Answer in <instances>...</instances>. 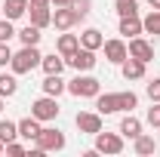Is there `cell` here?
Returning <instances> with one entry per match:
<instances>
[{"mask_svg":"<svg viewBox=\"0 0 160 157\" xmlns=\"http://www.w3.org/2000/svg\"><path fill=\"white\" fill-rule=\"evenodd\" d=\"M40 86H43V96H56V99H59L62 93H68V83L62 80V74H46V80H43Z\"/></svg>","mask_w":160,"mask_h":157,"instance_id":"cell-14","label":"cell"},{"mask_svg":"<svg viewBox=\"0 0 160 157\" xmlns=\"http://www.w3.org/2000/svg\"><path fill=\"white\" fill-rule=\"evenodd\" d=\"M28 6H52V0H28Z\"/></svg>","mask_w":160,"mask_h":157,"instance_id":"cell-35","label":"cell"},{"mask_svg":"<svg viewBox=\"0 0 160 157\" xmlns=\"http://www.w3.org/2000/svg\"><path fill=\"white\" fill-rule=\"evenodd\" d=\"M12 62V49H9V43H0V68H6Z\"/></svg>","mask_w":160,"mask_h":157,"instance_id":"cell-33","label":"cell"},{"mask_svg":"<svg viewBox=\"0 0 160 157\" xmlns=\"http://www.w3.org/2000/svg\"><path fill=\"white\" fill-rule=\"evenodd\" d=\"M80 49V34H62L56 40V53H59L62 59H68V56H74Z\"/></svg>","mask_w":160,"mask_h":157,"instance_id":"cell-13","label":"cell"},{"mask_svg":"<svg viewBox=\"0 0 160 157\" xmlns=\"http://www.w3.org/2000/svg\"><path fill=\"white\" fill-rule=\"evenodd\" d=\"M16 37V28H12V19H0V43H9V40Z\"/></svg>","mask_w":160,"mask_h":157,"instance_id":"cell-28","label":"cell"},{"mask_svg":"<svg viewBox=\"0 0 160 157\" xmlns=\"http://www.w3.org/2000/svg\"><path fill=\"white\" fill-rule=\"evenodd\" d=\"M154 148H157V145H154V139L145 136V133L132 139V151H136V154H142V157H145V154H154Z\"/></svg>","mask_w":160,"mask_h":157,"instance_id":"cell-23","label":"cell"},{"mask_svg":"<svg viewBox=\"0 0 160 157\" xmlns=\"http://www.w3.org/2000/svg\"><path fill=\"white\" fill-rule=\"evenodd\" d=\"M142 31H145V28H142L139 16H120V34H123V37H139Z\"/></svg>","mask_w":160,"mask_h":157,"instance_id":"cell-17","label":"cell"},{"mask_svg":"<svg viewBox=\"0 0 160 157\" xmlns=\"http://www.w3.org/2000/svg\"><path fill=\"white\" fill-rule=\"evenodd\" d=\"M96 111L99 114H117V111H123L120 108V93H105V96H96Z\"/></svg>","mask_w":160,"mask_h":157,"instance_id":"cell-11","label":"cell"},{"mask_svg":"<svg viewBox=\"0 0 160 157\" xmlns=\"http://www.w3.org/2000/svg\"><path fill=\"white\" fill-rule=\"evenodd\" d=\"M19 139V123H12V120H0V142L6 145V142H16Z\"/></svg>","mask_w":160,"mask_h":157,"instance_id":"cell-25","label":"cell"},{"mask_svg":"<svg viewBox=\"0 0 160 157\" xmlns=\"http://www.w3.org/2000/svg\"><path fill=\"white\" fill-rule=\"evenodd\" d=\"M126 49H129V56H132V59L145 62V65H148V62H154V46H151L148 40L142 37V34H139V37H129Z\"/></svg>","mask_w":160,"mask_h":157,"instance_id":"cell-7","label":"cell"},{"mask_svg":"<svg viewBox=\"0 0 160 157\" xmlns=\"http://www.w3.org/2000/svg\"><path fill=\"white\" fill-rule=\"evenodd\" d=\"M145 93H148V99H151V102H160V77L148 80V83H145Z\"/></svg>","mask_w":160,"mask_h":157,"instance_id":"cell-30","label":"cell"},{"mask_svg":"<svg viewBox=\"0 0 160 157\" xmlns=\"http://www.w3.org/2000/svg\"><path fill=\"white\" fill-rule=\"evenodd\" d=\"M28 16H31V25H37V28L52 25V9L49 6H28Z\"/></svg>","mask_w":160,"mask_h":157,"instance_id":"cell-15","label":"cell"},{"mask_svg":"<svg viewBox=\"0 0 160 157\" xmlns=\"http://www.w3.org/2000/svg\"><path fill=\"white\" fill-rule=\"evenodd\" d=\"M65 65H71L74 71H92L96 68V49H86V46H80L74 56H68Z\"/></svg>","mask_w":160,"mask_h":157,"instance_id":"cell-6","label":"cell"},{"mask_svg":"<svg viewBox=\"0 0 160 157\" xmlns=\"http://www.w3.org/2000/svg\"><path fill=\"white\" fill-rule=\"evenodd\" d=\"M120 136H123V139H136V136H142V120L132 117V114H126V117L120 120Z\"/></svg>","mask_w":160,"mask_h":157,"instance_id":"cell-18","label":"cell"},{"mask_svg":"<svg viewBox=\"0 0 160 157\" xmlns=\"http://www.w3.org/2000/svg\"><path fill=\"white\" fill-rule=\"evenodd\" d=\"M40 129H43V126H40V120L34 117V114H31V117H25V120H19V136L28 139V142H34V139L40 136Z\"/></svg>","mask_w":160,"mask_h":157,"instance_id":"cell-16","label":"cell"},{"mask_svg":"<svg viewBox=\"0 0 160 157\" xmlns=\"http://www.w3.org/2000/svg\"><path fill=\"white\" fill-rule=\"evenodd\" d=\"M102 49H105V59L111 62V65H120V62L129 56V49H126V43H123V40H105V43H102Z\"/></svg>","mask_w":160,"mask_h":157,"instance_id":"cell-10","label":"cell"},{"mask_svg":"<svg viewBox=\"0 0 160 157\" xmlns=\"http://www.w3.org/2000/svg\"><path fill=\"white\" fill-rule=\"evenodd\" d=\"M40 68H43L46 74H62V71H65V59H62L59 53H52V56H43V59H40Z\"/></svg>","mask_w":160,"mask_h":157,"instance_id":"cell-22","label":"cell"},{"mask_svg":"<svg viewBox=\"0 0 160 157\" xmlns=\"http://www.w3.org/2000/svg\"><path fill=\"white\" fill-rule=\"evenodd\" d=\"M77 22H80V16L71 9V6H56V13H52V25H56L59 31H71Z\"/></svg>","mask_w":160,"mask_h":157,"instance_id":"cell-9","label":"cell"},{"mask_svg":"<svg viewBox=\"0 0 160 157\" xmlns=\"http://www.w3.org/2000/svg\"><path fill=\"white\" fill-rule=\"evenodd\" d=\"M145 68H148V65L139 62V59H132V56H126V59L120 62V74L126 80H142L145 77Z\"/></svg>","mask_w":160,"mask_h":157,"instance_id":"cell-12","label":"cell"},{"mask_svg":"<svg viewBox=\"0 0 160 157\" xmlns=\"http://www.w3.org/2000/svg\"><path fill=\"white\" fill-rule=\"evenodd\" d=\"M25 13H28V0H3V16H6V19H22V16H25Z\"/></svg>","mask_w":160,"mask_h":157,"instance_id":"cell-20","label":"cell"},{"mask_svg":"<svg viewBox=\"0 0 160 157\" xmlns=\"http://www.w3.org/2000/svg\"><path fill=\"white\" fill-rule=\"evenodd\" d=\"M34 148L43 151V154H46V151H62V148H65V133L56 129V126H43L40 136L34 139Z\"/></svg>","mask_w":160,"mask_h":157,"instance_id":"cell-3","label":"cell"},{"mask_svg":"<svg viewBox=\"0 0 160 157\" xmlns=\"http://www.w3.org/2000/svg\"><path fill=\"white\" fill-rule=\"evenodd\" d=\"M96 151L99 154H120L123 151V136L120 133H96Z\"/></svg>","mask_w":160,"mask_h":157,"instance_id":"cell-5","label":"cell"},{"mask_svg":"<svg viewBox=\"0 0 160 157\" xmlns=\"http://www.w3.org/2000/svg\"><path fill=\"white\" fill-rule=\"evenodd\" d=\"M142 28H145V34H154V37H160V9H151V13L142 19Z\"/></svg>","mask_w":160,"mask_h":157,"instance_id":"cell-24","label":"cell"},{"mask_svg":"<svg viewBox=\"0 0 160 157\" xmlns=\"http://www.w3.org/2000/svg\"><path fill=\"white\" fill-rule=\"evenodd\" d=\"M136 105H139V96L136 93H120V108L123 111H132Z\"/></svg>","mask_w":160,"mask_h":157,"instance_id":"cell-31","label":"cell"},{"mask_svg":"<svg viewBox=\"0 0 160 157\" xmlns=\"http://www.w3.org/2000/svg\"><path fill=\"white\" fill-rule=\"evenodd\" d=\"M16 89H19V80H16V74H0V96L9 99V96H16Z\"/></svg>","mask_w":160,"mask_h":157,"instance_id":"cell-26","label":"cell"},{"mask_svg":"<svg viewBox=\"0 0 160 157\" xmlns=\"http://www.w3.org/2000/svg\"><path fill=\"white\" fill-rule=\"evenodd\" d=\"M68 6L77 13L80 19H86V16H89V6H92V0H68Z\"/></svg>","mask_w":160,"mask_h":157,"instance_id":"cell-29","label":"cell"},{"mask_svg":"<svg viewBox=\"0 0 160 157\" xmlns=\"http://www.w3.org/2000/svg\"><path fill=\"white\" fill-rule=\"evenodd\" d=\"M40 31H43V28H37V25H25L22 31H16V37L22 40V46H37L40 37H43Z\"/></svg>","mask_w":160,"mask_h":157,"instance_id":"cell-19","label":"cell"},{"mask_svg":"<svg viewBox=\"0 0 160 157\" xmlns=\"http://www.w3.org/2000/svg\"><path fill=\"white\" fill-rule=\"evenodd\" d=\"M148 123L160 129V102H151V108H148Z\"/></svg>","mask_w":160,"mask_h":157,"instance_id":"cell-32","label":"cell"},{"mask_svg":"<svg viewBox=\"0 0 160 157\" xmlns=\"http://www.w3.org/2000/svg\"><path fill=\"white\" fill-rule=\"evenodd\" d=\"M148 6L151 9H160V0H148Z\"/></svg>","mask_w":160,"mask_h":157,"instance_id":"cell-36","label":"cell"},{"mask_svg":"<svg viewBox=\"0 0 160 157\" xmlns=\"http://www.w3.org/2000/svg\"><path fill=\"white\" fill-rule=\"evenodd\" d=\"M0 114H3V96H0Z\"/></svg>","mask_w":160,"mask_h":157,"instance_id":"cell-39","label":"cell"},{"mask_svg":"<svg viewBox=\"0 0 160 157\" xmlns=\"http://www.w3.org/2000/svg\"><path fill=\"white\" fill-rule=\"evenodd\" d=\"M157 133H160V129H157ZM157 139H160V136H157Z\"/></svg>","mask_w":160,"mask_h":157,"instance_id":"cell-40","label":"cell"},{"mask_svg":"<svg viewBox=\"0 0 160 157\" xmlns=\"http://www.w3.org/2000/svg\"><path fill=\"white\" fill-rule=\"evenodd\" d=\"M74 123H77L80 133H86V136H96L102 129V114L99 111H80L77 117H74Z\"/></svg>","mask_w":160,"mask_h":157,"instance_id":"cell-8","label":"cell"},{"mask_svg":"<svg viewBox=\"0 0 160 157\" xmlns=\"http://www.w3.org/2000/svg\"><path fill=\"white\" fill-rule=\"evenodd\" d=\"M3 151H6V145H3V142H0V154H3Z\"/></svg>","mask_w":160,"mask_h":157,"instance_id":"cell-38","label":"cell"},{"mask_svg":"<svg viewBox=\"0 0 160 157\" xmlns=\"http://www.w3.org/2000/svg\"><path fill=\"white\" fill-rule=\"evenodd\" d=\"M59 111H62V108H59V99H56V96H40V99L31 102V114H34L40 123H43V120H46V123L56 120Z\"/></svg>","mask_w":160,"mask_h":157,"instance_id":"cell-4","label":"cell"},{"mask_svg":"<svg viewBox=\"0 0 160 157\" xmlns=\"http://www.w3.org/2000/svg\"><path fill=\"white\" fill-rule=\"evenodd\" d=\"M68 93L77 99H96L102 93V80L89 77V74H83V71H77V77L68 83Z\"/></svg>","mask_w":160,"mask_h":157,"instance_id":"cell-2","label":"cell"},{"mask_svg":"<svg viewBox=\"0 0 160 157\" xmlns=\"http://www.w3.org/2000/svg\"><path fill=\"white\" fill-rule=\"evenodd\" d=\"M117 16H139V0H114Z\"/></svg>","mask_w":160,"mask_h":157,"instance_id":"cell-27","label":"cell"},{"mask_svg":"<svg viewBox=\"0 0 160 157\" xmlns=\"http://www.w3.org/2000/svg\"><path fill=\"white\" fill-rule=\"evenodd\" d=\"M25 151H28V148H25V145H19V142H6V154H12V157H22Z\"/></svg>","mask_w":160,"mask_h":157,"instance_id":"cell-34","label":"cell"},{"mask_svg":"<svg viewBox=\"0 0 160 157\" xmlns=\"http://www.w3.org/2000/svg\"><path fill=\"white\" fill-rule=\"evenodd\" d=\"M52 6H68V0H52Z\"/></svg>","mask_w":160,"mask_h":157,"instance_id":"cell-37","label":"cell"},{"mask_svg":"<svg viewBox=\"0 0 160 157\" xmlns=\"http://www.w3.org/2000/svg\"><path fill=\"white\" fill-rule=\"evenodd\" d=\"M40 49L37 46H22L19 53H12V62H9V68H12V74H28V71H34L40 65Z\"/></svg>","mask_w":160,"mask_h":157,"instance_id":"cell-1","label":"cell"},{"mask_svg":"<svg viewBox=\"0 0 160 157\" xmlns=\"http://www.w3.org/2000/svg\"><path fill=\"white\" fill-rule=\"evenodd\" d=\"M102 43H105V37L99 28H86L80 34V46H86V49H102Z\"/></svg>","mask_w":160,"mask_h":157,"instance_id":"cell-21","label":"cell"}]
</instances>
